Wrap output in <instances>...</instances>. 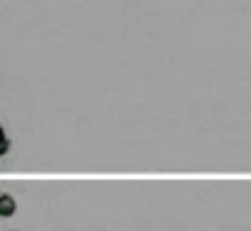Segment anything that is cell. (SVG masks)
<instances>
[{
  "instance_id": "obj_1",
  "label": "cell",
  "mask_w": 251,
  "mask_h": 231,
  "mask_svg": "<svg viewBox=\"0 0 251 231\" xmlns=\"http://www.w3.org/2000/svg\"><path fill=\"white\" fill-rule=\"evenodd\" d=\"M15 211H18L15 197H13V194H0V216L10 219V216H15Z\"/></svg>"
},
{
  "instance_id": "obj_2",
  "label": "cell",
  "mask_w": 251,
  "mask_h": 231,
  "mask_svg": "<svg viewBox=\"0 0 251 231\" xmlns=\"http://www.w3.org/2000/svg\"><path fill=\"white\" fill-rule=\"evenodd\" d=\"M8 150H10V140H8V136H5L3 126H0V155H5Z\"/></svg>"
}]
</instances>
